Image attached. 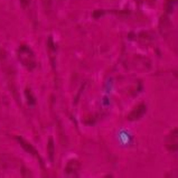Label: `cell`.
Returning <instances> with one entry per match:
<instances>
[{"instance_id":"obj_2","label":"cell","mask_w":178,"mask_h":178,"mask_svg":"<svg viewBox=\"0 0 178 178\" xmlns=\"http://www.w3.org/2000/svg\"><path fill=\"white\" fill-rule=\"evenodd\" d=\"M48 150H49V155L51 158H53V152H54V149H53V140H49V145H48Z\"/></svg>"},{"instance_id":"obj_1","label":"cell","mask_w":178,"mask_h":178,"mask_svg":"<svg viewBox=\"0 0 178 178\" xmlns=\"http://www.w3.org/2000/svg\"><path fill=\"white\" fill-rule=\"evenodd\" d=\"M145 112H146V105L140 104L138 108H136V110H135L131 114L129 115V116H130L129 119H130V120H133V119H137V118H140Z\"/></svg>"}]
</instances>
